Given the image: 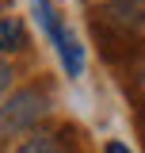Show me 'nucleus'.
<instances>
[{
	"label": "nucleus",
	"instance_id": "obj_3",
	"mask_svg": "<svg viewBox=\"0 0 145 153\" xmlns=\"http://www.w3.org/2000/svg\"><path fill=\"white\" fill-rule=\"evenodd\" d=\"M111 23H118L122 31L145 27V0H111Z\"/></svg>",
	"mask_w": 145,
	"mask_h": 153
},
{
	"label": "nucleus",
	"instance_id": "obj_2",
	"mask_svg": "<svg viewBox=\"0 0 145 153\" xmlns=\"http://www.w3.org/2000/svg\"><path fill=\"white\" fill-rule=\"evenodd\" d=\"M31 4H35V16H38V23H42V31H46L50 42L57 46V57H61L65 73L80 76V73H84V46H80L76 35L61 23V16H57V8L50 4V0H31Z\"/></svg>",
	"mask_w": 145,
	"mask_h": 153
},
{
	"label": "nucleus",
	"instance_id": "obj_4",
	"mask_svg": "<svg viewBox=\"0 0 145 153\" xmlns=\"http://www.w3.org/2000/svg\"><path fill=\"white\" fill-rule=\"evenodd\" d=\"M27 50V31H23V19L4 16L0 19V54H19Z\"/></svg>",
	"mask_w": 145,
	"mask_h": 153
},
{
	"label": "nucleus",
	"instance_id": "obj_5",
	"mask_svg": "<svg viewBox=\"0 0 145 153\" xmlns=\"http://www.w3.org/2000/svg\"><path fill=\"white\" fill-rule=\"evenodd\" d=\"M16 153H69V146L57 134H31L27 142H19Z\"/></svg>",
	"mask_w": 145,
	"mask_h": 153
},
{
	"label": "nucleus",
	"instance_id": "obj_6",
	"mask_svg": "<svg viewBox=\"0 0 145 153\" xmlns=\"http://www.w3.org/2000/svg\"><path fill=\"white\" fill-rule=\"evenodd\" d=\"M8 84H12V65H8V61H0V96L8 92Z\"/></svg>",
	"mask_w": 145,
	"mask_h": 153
},
{
	"label": "nucleus",
	"instance_id": "obj_1",
	"mask_svg": "<svg viewBox=\"0 0 145 153\" xmlns=\"http://www.w3.org/2000/svg\"><path fill=\"white\" fill-rule=\"evenodd\" d=\"M50 111V100L38 88H19L16 96H8L0 103V134L4 138H16V134L31 130L35 123H42Z\"/></svg>",
	"mask_w": 145,
	"mask_h": 153
},
{
	"label": "nucleus",
	"instance_id": "obj_7",
	"mask_svg": "<svg viewBox=\"0 0 145 153\" xmlns=\"http://www.w3.org/2000/svg\"><path fill=\"white\" fill-rule=\"evenodd\" d=\"M103 153H130V146H126V142H107Z\"/></svg>",
	"mask_w": 145,
	"mask_h": 153
}]
</instances>
